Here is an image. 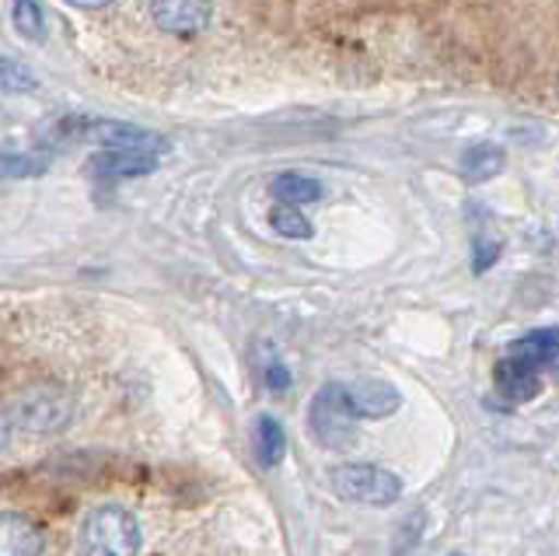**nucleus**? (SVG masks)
Wrapping results in <instances>:
<instances>
[{
	"mask_svg": "<svg viewBox=\"0 0 559 556\" xmlns=\"http://www.w3.org/2000/svg\"><path fill=\"white\" fill-rule=\"evenodd\" d=\"M154 168H157V154L154 151H133V147H102L87 158V176L98 179V182L151 176Z\"/></svg>",
	"mask_w": 559,
	"mask_h": 556,
	"instance_id": "nucleus-5",
	"label": "nucleus"
},
{
	"mask_svg": "<svg viewBox=\"0 0 559 556\" xmlns=\"http://www.w3.org/2000/svg\"><path fill=\"white\" fill-rule=\"evenodd\" d=\"M11 413L28 434H57L70 421V395L60 386H35L17 395Z\"/></svg>",
	"mask_w": 559,
	"mask_h": 556,
	"instance_id": "nucleus-4",
	"label": "nucleus"
},
{
	"mask_svg": "<svg viewBox=\"0 0 559 556\" xmlns=\"http://www.w3.org/2000/svg\"><path fill=\"white\" fill-rule=\"evenodd\" d=\"M11 19H14V28L22 32L25 39L43 43V36H46V22H43L39 0H11Z\"/></svg>",
	"mask_w": 559,
	"mask_h": 556,
	"instance_id": "nucleus-16",
	"label": "nucleus"
},
{
	"mask_svg": "<svg viewBox=\"0 0 559 556\" xmlns=\"http://www.w3.org/2000/svg\"><path fill=\"white\" fill-rule=\"evenodd\" d=\"M81 553L84 556H136L140 553V521L119 508L102 504L81 525Z\"/></svg>",
	"mask_w": 559,
	"mask_h": 556,
	"instance_id": "nucleus-1",
	"label": "nucleus"
},
{
	"mask_svg": "<svg viewBox=\"0 0 559 556\" xmlns=\"http://www.w3.org/2000/svg\"><path fill=\"white\" fill-rule=\"evenodd\" d=\"M329 483H332V490H336V497L367 504V508H389L402 494V480L395 473H389V469H381V465H367V462L336 465L329 473Z\"/></svg>",
	"mask_w": 559,
	"mask_h": 556,
	"instance_id": "nucleus-3",
	"label": "nucleus"
},
{
	"mask_svg": "<svg viewBox=\"0 0 559 556\" xmlns=\"http://www.w3.org/2000/svg\"><path fill=\"white\" fill-rule=\"evenodd\" d=\"M43 546L39 521L22 511H0V556H39Z\"/></svg>",
	"mask_w": 559,
	"mask_h": 556,
	"instance_id": "nucleus-8",
	"label": "nucleus"
},
{
	"mask_svg": "<svg viewBox=\"0 0 559 556\" xmlns=\"http://www.w3.org/2000/svg\"><path fill=\"white\" fill-rule=\"evenodd\" d=\"M500 256V238L489 235V232H476L472 235V267H476V273H486L489 267L497 263Z\"/></svg>",
	"mask_w": 559,
	"mask_h": 556,
	"instance_id": "nucleus-18",
	"label": "nucleus"
},
{
	"mask_svg": "<svg viewBox=\"0 0 559 556\" xmlns=\"http://www.w3.org/2000/svg\"><path fill=\"white\" fill-rule=\"evenodd\" d=\"M46 168H49V154H35V151L0 154V179H35Z\"/></svg>",
	"mask_w": 559,
	"mask_h": 556,
	"instance_id": "nucleus-15",
	"label": "nucleus"
},
{
	"mask_svg": "<svg viewBox=\"0 0 559 556\" xmlns=\"http://www.w3.org/2000/svg\"><path fill=\"white\" fill-rule=\"evenodd\" d=\"M151 14L168 36H197L210 22V0H151Z\"/></svg>",
	"mask_w": 559,
	"mask_h": 556,
	"instance_id": "nucleus-6",
	"label": "nucleus"
},
{
	"mask_svg": "<svg viewBox=\"0 0 559 556\" xmlns=\"http://www.w3.org/2000/svg\"><path fill=\"white\" fill-rule=\"evenodd\" d=\"M270 193L276 203H290V206H305L322 200V182L305 176V171H280L270 182Z\"/></svg>",
	"mask_w": 559,
	"mask_h": 556,
	"instance_id": "nucleus-12",
	"label": "nucleus"
},
{
	"mask_svg": "<svg viewBox=\"0 0 559 556\" xmlns=\"http://www.w3.org/2000/svg\"><path fill=\"white\" fill-rule=\"evenodd\" d=\"M39 88V78H35L25 63H17L11 57H0V92L4 95H25Z\"/></svg>",
	"mask_w": 559,
	"mask_h": 556,
	"instance_id": "nucleus-17",
	"label": "nucleus"
},
{
	"mask_svg": "<svg viewBox=\"0 0 559 556\" xmlns=\"http://www.w3.org/2000/svg\"><path fill=\"white\" fill-rule=\"evenodd\" d=\"M8 434H11V416H8V410H0V448L8 445Z\"/></svg>",
	"mask_w": 559,
	"mask_h": 556,
	"instance_id": "nucleus-21",
	"label": "nucleus"
},
{
	"mask_svg": "<svg viewBox=\"0 0 559 556\" xmlns=\"http://www.w3.org/2000/svg\"><path fill=\"white\" fill-rule=\"evenodd\" d=\"M451 556H462V553H451Z\"/></svg>",
	"mask_w": 559,
	"mask_h": 556,
	"instance_id": "nucleus-22",
	"label": "nucleus"
},
{
	"mask_svg": "<svg viewBox=\"0 0 559 556\" xmlns=\"http://www.w3.org/2000/svg\"><path fill=\"white\" fill-rule=\"evenodd\" d=\"M493 381L497 392L507 399V403H532V399L542 392V371H535L532 364H524L518 357H500L493 368Z\"/></svg>",
	"mask_w": 559,
	"mask_h": 556,
	"instance_id": "nucleus-9",
	"label": "nucleus"
},
{
	"mask_svg": "<svg viewBox=\"0 0 559 556\" xmlns=\"http://www.w3.org/2000/svg\"><path fill=\"white\" fill-rule=\"evenodd\" d=\"M270 228L284 238H294V241H305L314 235L311 221L301 214V206H290V203H276L270 211Z\"/></svg>",
	"mask_w": 559,
	"mask_h": 556,
	"instance_id": "nucleus-14",
	"label": "nucleus"
},
{
	"mask_svg": "<svg viewBox=\"0 0 559 556\" xmlns=\"http://www.w3.org/2000/svg\"><path fill=\"white\" fill-rule=\"evenodd\" d=\"M503 162H507L503 147H497V144H472V147L462 151L459 168H462V179L468 186H479V182L497 179L500 171H503Z\"/></svg>",
	"mask_w": 559,
	"mask_h": 556,
	"instance_id": "nucleus-11",
	"label": "nucleus"
},
{
	"mask_svg": "<svg viewBox=\"0 0 559 556\" xmlns=\"http://www.w3.org/2000/svg\"><path fill=\"white\" fill-rule=\"evenodd\" d=\"M357 410L349 403L346 395V386L340 381H329L311 399V410H308V430L311 438L319 441L322 448H332V451H343L357 441Z\"/></svg>",
	"mask_w": 559,
	"mask_h": 556,
	"instance_id": "nucleus-2",
	"label": "nucleus"
},
{
	"mask_svg": "<svg viewBox=\"0 0 559 556\" xmlns=\"http://www.w3.org/2000/svg\"><path fill=\"white\" fill-rule=\"evenodd\" d=\"M346 395L349 403H354L357 416L364 421H384V416H392L399 406H402V395L392 381H381V378H360L354 386H346Z\"/></svg>",
	"mask_w": 559,
	"mask_h": 556,
	"instance_id": "nucleus-7",
	"label": "nucleus"
},
{
	"mask_svg": "<svg viewBox=\"0 0 559 556\" xmlns=\"http://www.w3.org/2000/svg\"><path fill=\"white\" fill-rule=\"evenodd\" d=\"M287 456V434L284 427H280L273 416H259V424H255V459L259 465H266V469H276L280 462H284Z\"/></svg>",
	"mask_w": 559,
	"mask_h": 556,
	"instance_id": "nucleus-13",
	"label": "nucleus"
},
{
	"mask_svg": "<svg viewBox=\"0 0 559 556\" xmlns=\"http://www.w3.org/2000/svg\"><path fill=\"white\" fill-rule=\"evenodd\" d=\"M266 386L273 389V392H284L287 386H290V371L284 368V364H270V368H266Z\"/></svg>",
	"mask_w": 559,
	"mask_h": 556,
	"instance_id": "nucleus-19",
	"label": "nucleus"
},
{
	"mask_svg": "<svg viewBox=\"0 0 559 556\" xmlns=\"http://www.w3.org/2000/svg\"><path fill=\"white\" fill-rule=\"evenodd\" d=\"M507 357H518L524 364H532V368L542 375L559 368V326L535 329V333L514 340L511 346H507Z\"/></svg>",
	"mask_w": 559,
	"mask_h": 556,
	"instance_id": "nucleus-10",
	"label": "nucleus"
},
{
	"mask_svg": "<svg viewBox=\"0 0 559 556\" xmlns=\"http://www.w3.org/2000/svg\"><path fill=\"white\" fill-rule=\"evenodd\" d=\"M67 4H74L81 11H98V8H109L112 0H67Z\"/></svg>",
	"mask_w": 559,
	"mask_h": 556,
	"instance_id": "nucleus-20",
	"label": "nucleus"
}]
</instances>
